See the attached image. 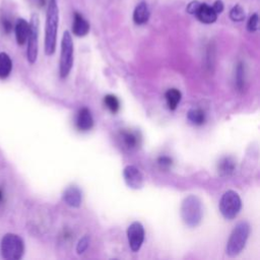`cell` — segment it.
I'll return each mask as SVG.
<instances>
[{
  "label": "cell",
  "mask_w": 260,
  "mask_h": 260,
  "mask_svg": "<svg viewBox=\"0 0 260 260\" xmlns=\"http://www.w3.org/2000/svg\"><path fill=\"white\" fill-rule=\"evenodd\" d=\"M59 23V8L57 0H49L46 26H45V53L48 56L54 54L57 42V31Z\"/></svg>",
  "instance_id": "6da1fadb"
},
{
  "label": "cell",
  "mask_w": 260,
  "mask_h": 260,
  "mask_svg": "<svg viewBox=\"0 0 260 260\" xmlns=\"http://www.w3.org/2000/svg\"><path fill=\"white\" fill-rule=\"evenodd\" d=\"M181 217L189 228H196L202 219V202L196 195H188L182 201L180 208Z\"/></svg>",
  "instance_id": "7a4b0ae2"
},
{
  "label": "cell",
  "mask_w": 260,
  "mask_h": 260,
  "mask_svg": "<svg viewBox=\"0 0 260 260\" xmlns=\"http://www.w3.org/2000/svg\"><path fill=\"white\" fill-rule=\"evenodd\" d=\"M250 234V225L247 221L238 222L233 229L226 243L225 253L230 257L239 255L245 248L246 242Z\"/></svg>",
  "instance_id": "3957f363"
},
{
  "label": "cell",
  "mask_w": 260,
  "mask_h": 260,
  "mask_svg": "<svg viewBox=\"0 0 260 260\" xmlns=\"http://www.w3.org/2000/svg\"><path fill=\"white\" fill-rule=\"evenodd\" d=\"M1 255L7 260H18L24 253V243L22 239L15 234H6L1 240Z\"/></svg>",
  "instance_id": "277c9868"
},
{
  "label": "cell",
  "mask_w": 260,
  "mask_h": 260,
  "mask_svg": "<svg viewBox=\"0 0 260 260\" xmlns=\"http://www.w3.org/2000/svg\"><path fill=\"white\" fill-rule=\"evenodd\" d=\"M73 65V41L70 32L65 30L61 41V53L59 63V73L62 78H65Z\"/></svg>",
  "instance_id": "5b68a950"
},
{
  "label": "cell",
  "mask_w": 260,
  "mask_h": 260,
  "mask_svg": "<svg viewBox=\"0 0 260 260\" xmlns=\"http://www.w3.org/2000/svg\"><path fill=\"white\" fill-rule=\"evenodd\" d=\"M242 201L239 194L233 190L224 192L219 201V210L226 219H234L240 212Z\"/></svg>",
  "instance_id": "8992f818"
},
{
  "label": "cell",
  "mask_w": 260,
  "mask_h": 260,
  "mask_svg": "<svg viewBox=\"0 0 260 260\" xmlns=\"http://www.w3.org/2000/svg\"><path fill=\"white\" fill-rule=\"evenodd\" d=\"M39 16L34 13L29 21V31L26 40L27 49H26V58L30 64H34L38 57V48H39Z\"/></svg>",
  "instance_id": "52a82bcc"
},
{
  "label": "cell",
  "mask_w": 260,
  "mask_h": 260,
  "mask_svg": "<svg viewBox=\"0 0 260 260\" xmlns=\"http://www.w3.org/2000/svg\"><path fill=\"white\" fill-rule=\"evenodd\" d=\"M127 238L129 247L133 252L139 251L144 241V229L143 225L138 222H132L127 229Z\"/></svg>",
  "instance_id": "ba28073f"
},
{
  "label": "cell",
  "mask_w": 260,
  "mask_h": 260,
  "mask_svg": "<svg viewBox=\"0 0 260 260\" xmlns=\"http://www.w3.org/2000/svg\"><path fill=\"white\" fill-rule=\"evenodd\" d=\"M123 177L126 185L131 189H140L143 186V176L134 166H126L123 170Z\"/></svg>",
  "instance_id": "9c48e42d"
},
{
  "label": "cell",
  "mask_w": 260,
  "mask_h": 260,
  "mask_svg": "<svg viewBox=\"0 0 260 260\" xmlns=\"http://www.w3.org/2000/svg\"><path fill=\"white\" fill-rule=\"evenodd\" d=\"M62 199L67 205L71 207H79L82 201L81 190L76 186H69L64 190Z\"/></svg>",
  "instance_id": "30bf717a"
},
{
  "label": "cell",
  "mask_w": 260,
  "mask_h": 260,
  "mask_svg": "<svg viewBox=\"0 0 260 260\" xmlns=\"http://www.w3.org/2000/svg\"><path fill=\"white\" fill-rule=\"evenodd\" d=\"M76 127L80 131H88L93 126V119L90 111L87 108H81L76 116Z\"/></svg>",
  "instance_id": "8fae6325"
},
{
  "label": "cell",
  "mask_w": 260,
  "mask_h": 260,
  "mask_svg": "<svg viewBox=\"0 0 260 260\" xmlns=\"http://www.w3.org/2000/svg\"><path fill=\"white\" fill-rule=\"evenodd\" d=\"M198 20L205 24L213 23L217 18V13L213 10L211 6L206 3H201L198 10L195 13Z\"/></svg>",
  "instance_id": "7c38bea8"
},
{
  "label": "cell",
  "mask_w": 260,
  "mask_h": 260,
  "mask_svg": "<svg viewBox=\"0 0 260 260\" xmlns=\"http://www.w3.org/2000/svg\"><path fill=\"white\" fill-rule=\"evenodd\" d=\"M149 16H150V11H149V7H148L147 2L144 1V0L140 1L136 5V7L133 11V21H134V23H136L138 25L144 24L148 21Z\"/></svg>",
  "instance_id": "4fadbf2b"
},
{
  "label": "cell",
  "mask_w": 260,
  "mask_h": 260,
  "mask_svg": "<svg viewBox=\"0 0 260 260\" xmlns=\"http://www.w3.org/2000/svg\"><path fill=\"white\" fill-rule=\"evenodd\" d=\"M72 31L77 37H84L89 31V23L78 12L74 13L73 23H72Z\"/></svg>",
  "instance_id": "5bb4252c"
},
{
  "label": "cell",
  "mask_w": 260,
  "mask_h": 260,
  "mask_svg": "<svg viewBox=\"0 0 260 260\" xmlns=\"http://www.w3.org/2000/svg\"><path fill=\"white\" fill-rule=\"evenodd\" d=\"M14 31H15V39H16L17 44L20 46L24 45L26 43V40L28 37L29 23L23 18H18L15 23Z\"/></svg>",
  "instance_id": "9a60e30c"
},
{
  "label": "cell",
  "mask_w": 260,
  "mask_h": 260,
  "mask_svg": "<svg viewBox=\"0 0 260 260\" xmlns=\"http://www.w3.org/2000/svg\"><path fill=\"white\" fill-rule=\"evenodd\" d=\"M121 137L127 148L133 149L138 147L140 138L136 132H133L131 130H125L121 132Z\"/></svg>",
  "instance_id": "2e32d148"
},
{
  "label": "cell",
  "mask_w": 260,
  "mask_h": 260,
  "mask_svg": "<svg viewBox=\"0 0 260 260\" xmlns=\"http://www.w3.org/2000/svg\"><path fill=\"white\" fill-rule=\"evenodd\" d=\"M12 70V61L10 57L4 53H0V79H5L9 76Z\"/></svg>",
  "instance_id": "e0dca14e"
},
{
  "label": "cell",
  "mask_w": 260,
  "mask_h": 260,
  "mask_svg": "<svg viewBox=\"0 0 260 260\" xmlns=\"http://www.w3.org/2000/svg\"><path fill=\"white\" fill-rule=\"evenodd\" d=\"M235 160L231 156H225L220 159L218 162V172L222 176H230L234 173L235 171Z\"/></svg>",
  "instance_id": "ac0fdd59"
},
{
  "label": "cell",
  "mask_w": 260,
  "mask_h": 260,
  "mask_svg": "<svg viewBox=\"0 0 260 260\" xmlns=\"http://www.w3.org/2000/svg\"><path fill=\"white\" fill-rule=\"evenodd\" d=\"M181 96H182V94H181L180 90L177 88H170L166 91L165 98L167 100L168 107L170 110H175L177 108L178 104L181 101Z\"/></svg>",
  "instance_id": "d6986e66"
},
{
  "label": "cell",
  "mask_w": 260,
  "mask_h": 260,
  "mask_svg": "<svg viewBox=\"0 0 260 260\" xmlns=\"http://www.w3.org/2000/svg\"><path fill=\"white\" fill-rule=\"evenodd\" d=\"M187 118L194 125H202L205 122V113L201 109L194 108L189 110Z\"/></svg>",
  "instance_id": "ffe728a7"
},
{
  "label": "cell",
  "mask_w": 260,
  "mask_h": 260,
  "mask_svg": "<svg viewBox=\"0 0 260 260\" xmlns=\"http://www.w3.org/2000/svg\"><path fill=\"white\" fill-rule=\"evenodd\" d=\"M104 103L106 105V107L112 112V113H117L120 109V103L119 100L117 99V96H115L114 94H107L104 99Z\"/></svg>",
  "instance_id": "44dd1931"
},
{
  "label": "cell",
  "mask_w": 260,
  "mask_h": 260,
  "mask_svg": "<svg viewBox=\"0 0 260 260\" xmlns=\"http://www.w3.org/2000/svg\"><path fill=\"white\" fill-rule=\"evenodd\" d=\"M230 18L233 21H243L245 19V10L240 4H236L230 11Z\"/></svg>",
  "instance_id": "7402d4cb"
},
{
  "label": "cell",
  "mask_w": 260,
  "mask_h": 260,
  "mask_svg": "<svg viewBox=\"0 0 260 260\" xmlns=\"http://www.w3.org/2000/svg\"><path fill=\"white\" fill-rule=\"evenodd\" d=\"M236 84L237 87L242 90L244 88V84H245V69H244V65L243 63H239L237 66V70H236Z\"/></svg>",
  "instance_id": "603a6c76"
},
{
  "label": "cell",
  "mask_w": 260,
  "mask_h": 260,
  "mask_svg": "<svg viewBox=\"0 0 260 260\" xmlns=\"http://www.w3.org/2000/svg\"><path fill=\"white\" fill-rule=\"evenodd\" d=\"M258 22H259V17H258V14L257 13H254L252 14L249 19H248V22H247V29L250 31V32H254L258 29Z\"/></svg>",
  "instance_id": "cb8c5ba5"
},
{
  "label": "cell",
  "mask_w": 260,
  "mask_h": 260,
  "mask_svg": "<svg viewBox=\"0 0 260 260\" xmlns=\"http://www.w3.org/2000/svg\"><path fill=\"white\" fill-rule=\"evenodd\" d=\"M88 244H89V237L83 236L77 243V246H76L77 254H82L87 249Z\"/></svg>",
  "instance_id": "d4e9b609"
},
{
  "label": "cell",
  "mask_w": 260,
  "mask_h": 260,
  "mask_svg": "<svg viewBox=\"0 0 260 260\" xmlns=\"http://www.w3.org/2000/svg\"><path fill=\"white\" fill-rule=\"evenodd\" d=\"M200 4H201V2H199L198 0H193V1H191V2L187 5L186 11H187L189 14H194V15H195V13H196V11L198 10Z\"/></svg>",
  "instance_id": "484cf974"
},
{
  "label": "cell",
  "mask_w": 260,
  "mask_h": 260,
  "mask_svg": "<svg viewBox=\"0 0 260 260\" xmlns=\"http://www.w3.org/2000/svg\"><path fill=\"white\" fill-rule=\"evenodd\" d=\"M157 164L164 168V169H168L169 167L172 166V158L169 157V156H166V155H162V156H159L157 158Z\"/></svg>",
  "instance_id": "4316f807"
},
{
  "label": "cell",
  "mask_w": 260,
  "mask_h": 260,
  "mask_svg": "<svg viewBox=\"0 0 260 260\" xmlns=\"http://www.w3.org/2000/svg\"><path fill=\"white\" fill-rule=\"evenodd\" d=\"M213 8V10L218 14V13H221L223 11V8H224V5H223V2L221 0H216L214 1L213 5L211 6Z\"/></svg>",
  "instance_id": "83f0119b"
},
{
  "label": "cell",
  "mask_w": 260,
  "mask_h": 260,
  "mask_svg": "<svg viewBox=\"0 0 260 260\" xmlns=\"http://www.w3.org/2000/svg\"><path fill=\"white\" fill-rule=\"evenodd\" d=\"M3 27H4V30L6 32H10L11 29H12V24L8 19H4L3 20Z\"/></svg>",
  "instance_id": "f1b7e54d"
},
{
  "label": "cell",
  "mask_w": 260,
  "mask_h": 260,
  "mask_svg": "<svg viewBox=\"0 0 260 260\" xmlns=\"http://www.w3.org/2000/svg\"><path fill=\"white\" fill-rule=\"evenodd\" d=\"M35 1V3L38 5V6H44V4H45V0H34Z\"/></svg>",
  "instance_id": "f546056e"
}]
</instances>
